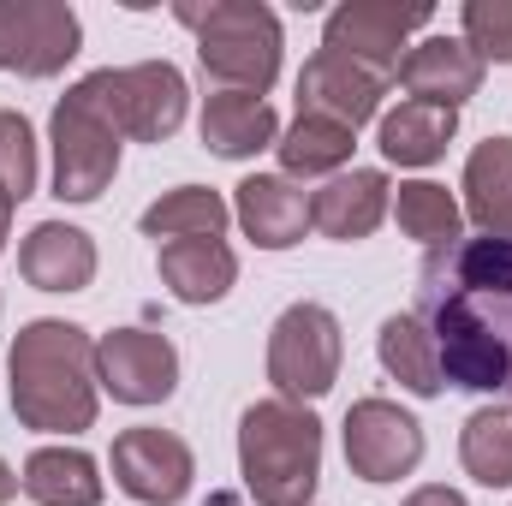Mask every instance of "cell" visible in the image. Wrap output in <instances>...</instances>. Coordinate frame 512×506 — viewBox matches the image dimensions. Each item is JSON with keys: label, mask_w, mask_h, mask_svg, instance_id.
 <instances>
[{"label": "cell", "mask_w": 512, "mask_h": 506, "mask_svg": "<svg viewBox=\"0 0 512 506\" xmlns=\"http://www.w3.org/2000/svg\"><path fill=\"white\" fill-rule=\"evenodd\" d=\"M382 96H387V78H376L370 66L346 60V54H328L316 48L298 72V114L310 120H334V126L358 131L382 114Z\"/></svg>", "instance_id": "obj_13"}, {"label": "cell", "mask_w": 512, "mask_h": 506, "mask_svg": "<svg viewBox=\"0 0 512 506\" xmlns=\"http://www.w3.org/2000/svg\"><path fill=\"white\" fill-rule=\"evenodd\" d=\"M393 78L405 84V102H429V108L459 114L483 90V60L471 54L465 36H423L417 48H405Z\"/></svg>", "instance_id": "obj_14"}, {"label": "cell", "mask_w": 512, "mask_h": 506, "mask_svg": "<svg viewBox=\"0 0 512 506\" xmlns=\"http://www.w3.org/2000/svg\"><path fill=\"white\" fill-rule=\"evenodd\" d=\"M161 280L179 304H221L239 280V256L227 239H173L161 245Z\"/></svg>", "instance_id": "obj_20"}, {"label": "cell", "mask_w": 512, "mask_h": 506, "mask_svg": "<svg viewBox=\"0 0 512 506\" xmlns=\"http://www.w3.org/2000/svg\"><path fill=\"white\" fill-rule=\"evenodd\" d=\"M399 506H471V501L459 489H447V483H423V489H411Z\"/></svg>", "instance_id": "obj_30"}, {"label": "cell", "mask_w": 512, "mask_h": 506, "mask_svg": "<svg viewBox=\"0 0 512 506\" xmlns=\"http://www.w3.org/2000/svg\"><path fill=\"white\" fill-rule=\"evenodd\" d=\"M459 36L483 66H512V0H465Z\"/></svg>", "instance_id": "obj_28"}, {"label": "cell", "mask_w": 512, "mask_h": 506, "mask_svg": "<svg viewBox=\"0 0 512 506\" xmlns=\"http://www.w3.org/2000/svg\"><path fill=\"white\" fill-rule=\"evenodd\" d=\"M465 215L483 239H512V137H489L465 161Z\"/></svg>", "instance_id": "obj_21"}, {"label": "cell", "mask_w": 512, "mask_h": 506, "mask_svg": "<svg viewBox=\"0 0 512 506\" xmlns=\"http://www.w3.org/2000/svg\"><path fill=\"white\" fill-rule=\"evenodd\" d=\"M90 96L102 102V114L114 120L120 137L131 143H167L173 131L185 126V108H191V90H185V72L173 60H137V66H102L84 78Z\"/></svg>", "instance_id": "obj_7"}, {"label": "cell", "mask_w": 512, "mask_h": 506, "mask_svg": "<svg viewBox=\"0 0 512 506\" xmlns=\"http://www.w3.org/2000/svg\"><path fill=\"white\" fill-rule=\"evenodd\" d=\"M459 465L483 489H512V399L483 405L459 429Z\"/></svg>", "instance_id": "obj_26"}, {"label": "cell", "mask_w": 512, "mask_h": 506, "mask_svg": "<svg viewBox=\"0 0 512 506\" xmlns=\"http://www.w3.org/2000/svg\"><path fill=\"white\" fill-rule=\"evenodd\" d=\"M411 316L429 328L447 387L512 399V239H453L429 251Z\"/></svg>", "instance_id": "obj_1"}, {"label": "cell", "mask_w": 512, "mask_h": 506, "mask_svg": "<svg viewBox=\"0 0 512 506\" xmlns=\"http://www.w3.org/2000/svg\"><path fill=\"white\" fill-rule=\"evenodd\" d=\"M48 143H54V197L60 203H96L114 173H120V131L102 114V102L90 96V84L78 78L48 120Z\"/></svg>", "instance_id": "obj_5"}, {"label": "cell", "mask_w": 512, "mask_h": 506, "mask_svg": "<svg viewBox=\"0 0 512 506\" xmlns=\"http://www.w3.org/2000/svg\"><path fill=\"white\" fill-rule=\"evenodd\" d=\"M36 191V131L24 114L0 108V197L24 203Z\"/></svg>", "instance_id": "obj_29"}, {"label": "cell", "mask_w": 512, "mask_h": 506, "mask_svg": "<svg viewBox=\"0 0 512 506\" xmlns=\"http://www.w3.org/2000/svg\"><path fill=\"white\" fill-rule=\"evenodd\" d=\"M84 48V24L66 0H0V72L60 78Z\"/></svg>", "instance_id": "obj_9"}, {"label": "cell", "mask_w": 512, "mask_h": 506, "mask_svg": "<svg viewBox=\"0 0 512 506\" xmlns=\"http://www.w3.org/2000/svg\"><path fill=\"white\" fill-rule=\"evenodd\" d=\"M12 376V417L36 435H84L96 429L102 411V381H96V340L78 322L36 316L18 328L6 352Z\"/></svg>", "instance_id": "obj_2"}, {"label": "cell", "mask_w": 512, "mask_h": 506, "mask_svg": "<svg viewBox=\"0 0 512 506\" xmlns=\"http://www.w3.org/2000/svg\"><path fill=\"white\" fill-rule=\"evenodd\" d=\"M96 381L120 405H161L179 387V352L155 328H114L96 340Z\"/></svg>", "instance_id": "obj_11"}, {"label": "cell", "mask_w": 512, "mask_h": 506, "mask_svg": "<svg viewBox=\"0 0 512 506\" xmlns=\"http://www.w3.org/2000/svg\"><path fill=\"white\" fill-rule=\"evenodd\" d=\"M203 143L221 161H251V155L280 143V114L262 96L215 90V96H203Z\"/></svg>", "instance_id": "obj_18"}, {"label": "cell", "mask_w": 512, "mask_h": 506, "mask_svg": "<svg viewBox=\"0 0 512 506\" xmlns=\"http://www.w3.org/2000/svg\"><path fill=\"white\" fill-rule=\"evenodd\" d=\"M340 358H346V340H340V316L328 304H286L268 328V381H274V399H292V405H310L322 399L334 381H340Z\"/></svg>", "instance_id": "obj_6"}, {"label": "cell", "mask_w": 512, "mask_h": 506, "mask_svg": "<svg viewBox=\"0 0 512 506\" xmlns=\"http://www.w3.org/2000/svg\"><path fill=\"white\" fill-rule=\"evenodd\" d=\"M453 131H459V114L429 108V102H399V108H387L382 126H376V149L393 167H429V161L447 155Z\"/></svg>", "instance_id": "obj_22"}, {"label": "cell", "mask_w": 512, "mask_h": 506, "mask_svg": "<svg viewBox=\"0 0 512 506\" xmlns=\"http://www.w3.org/2000/svg\"><path fill=\"white\" fill-rule=\"evenodd\" d=\"M233 215L256 251H292L310 233V197L286 173H251L233 191Z\"/></svg>", "instance_id": "obj_16"}, {"label": "cell", "mask_w": 512, "mask_h": 506, "mask_svg": "<svg viewBox=\"0 0 512 506\" xmlns=\"http://www.w3.org/2000/svg\"><path fill=\"white\" fill-rule=\"evenodd\" d=\"M393 221H399V233L417 239L423 251H441V245L465 239V209H459L453 191L435 185V179H405V185L393 191Z\"/></svg>", "instance_id": "obj_27"}, {"label": "cell", "mask_w": 512, "mask_h": 506, "mask_svg": "<svg viewBox=\"0 0 512 506\" xmlns=\"http://www.w3.org/2000/svg\"><path fill=\"white\" fill-rule=\"evenodd\" d=\"M376 358H382V370L405 393H417V399H441V358H435V340H429V328L405 310V316H387L382 334H376Z\"/></svg>", "instance_id": "obj_23"}, {"label": "cell", "mask_w": 512, "mask_h": 506, "mask_svg": "<svg viewBox=\"0 0 512 506\" xmlns=\"http://www.w3.org/2000/svg\"><path fill=\"white\" fill-rule=\"evenodd\" d=\"M12 209H18V203H12V197H0V251H6V233H12Z\"/></svg>", "instance_id": "obj_32"}, {"label": "cell", "mask_w": 512, "mask_h": 506, "mask_svg": "<svg viewBox=\"0 0 512 506\" xmlns=\"http://www.w3.org/2000/svg\"><path fill=\"white\" fill-rule=\"evenodd\" d=\"M18 274L36 292H84L96 280V239L72 221H36L18 245Z\"/></svg>", "instance_id": "obj_17"}, {"label": "cell", "mask_w": 512, "mask_h": 506, "mask_svg": "<svg viewBox=\"0 0 512 506\" xmlns=\"http://www.w3.org/2000/svg\"><path fill=\"white\" fill-rule=\"evenodd\" d=\"M340 441H346L352 477L364 483H399L423 465V423L393 399H358L340 423Z\"/></svg>", "instance_id": "obj_10"}, {"label": "cell", "mask_w": 512, "mask_h": 506, "mask_svg": "<svg viewBox=\"0 0 512 506\" xmlns=\"http://www.w3.org/2000/svg\"><path fill=\"white\" fill-rule=\"evenodd\" d=\"M393 209V185H387L382 167H352V173H334L322 191H310V227L334 245H358L370 239Z\"/></svg>", "instance_id": "obj_15"}, {"label": "cell", "mask_w": 512, "mask_h": 506, "mask_svg": "<svg viewBox=\"0 0 512 506\" xmlns=\"http://www.w3.org/2000/svg\"><path fill=\"white\" fill-rule=\"evenodd\" d=\"M352 149H358V131L334 126V120H310V114H298L274 143L286 179H334V173H346Z\"/></svg>", "instance_id": "obj_25"}, {"label": "cell", "mask_w": 512, "mask_h": 506, "mask_svg": "<svg viewBox=\"0 0 512 506\" xmlns=\"http://www.w3.org/2000/svg\"><path fill=\"white\" fill-rule=\"evenodd\" d=\"M239 477L256 506H310L322 483V417L292 399H256L239 417Z\"/></svg>", "instance_id": "obj_3"}, {"label": "cell", "mask_w": 512, "mask_h": 506, "mask_svg": "<svg viewBox=\"0 0 512 506\" xmlns=\"http://www.w3.org/2000/svg\"><path fill=\"white\" fill-rule=\"evenodd\" d=\"M227 221H233V209H227V197L221 191H209V185H173L167 197H155L149 209H143V233L149 239H221L227 233Z\"/></svg>", "instance_id": "obj_24"}, {"label": "cell", "mask_w": 512, "mask_h": 506, "mask_svg": "<svg viewBox=\"0 0 512 506\" xmlns=\"http://www.w3.org/2000/svg\"><path fill=\"white\" fill-rule=\"evenodd\" d=\"M435 24V6L429 0H340L322 24V48L328 54H346L358 66H370L376 78H393L405 48H411V30Z\"/></svg>", "instance_id": "obj_8"}, {"label": "cell", "mask_w": 512, "mask_h": 506, "mask_svg": "<svg viewBox=\"0 0 512 506\" xmlns=\"http://www.w3.org/2000/svg\"><path fill=\"white\" fill-rule=\"evenodd\" d=\"M179 24L197 30V60L221 90L239 96H268L280 78V18L262 0H179Z\"/></svg>", "instance_id": "obj_4"}, {"label": "cell", "mask_w": 512, "mask_h": 506, "mask_svg": "<svg viewBox=\"0 0 512 506\" xmlns=\"http://www.w3.org/2000/svg\"><path fill=\"white\" fill-rule=\"evenodd\" d=\"M12 495H18V477H12V465H6V459H0V506L12 501Z\"/></svg>", "instance_id": "obj_31"}, {"label": "cell", "mask_w": 512, "mask_h": 506, "mask_svg": "<svg viewBox=\"0 0 512 506\" xmlns=\"http://www.w3.org/2000/svg\"><path fill=\"white\" fill-rule=\"evenodd\" d=\"M108 465L120 495H131L137 506H179L197 477V459L173 429H120Z\"/></svg>", "instance_id": "obj_12"}, {"label": "cell", "mask_w": 512, "mask_h": 506, "mask_svg": "<svg viewBox=\"0 0 512 506\" xmlns=\"http://www.w3.org/2000/svg\"><path fill=\"white\" fill-rule=\"evenodd\" d=\"M18 489L36 506H102V495H108L102 465L84 447H36L24 459Z\"/></svg>", "instance_id": "obj_19"}]
</instances>
